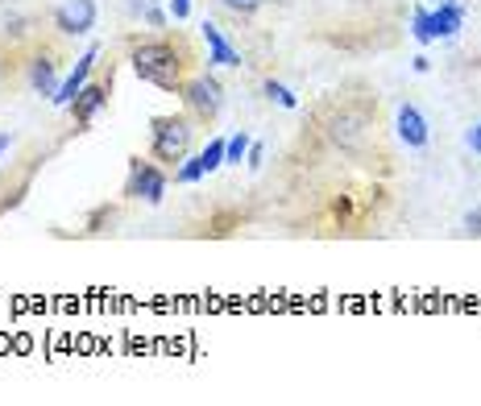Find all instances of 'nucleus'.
<instances>
[{
	"label": "nucleus",
	"instance_id": "14",
	"mask_svg": "<svg viewBox=\"0 0 481 406\" xmlns=\"http://www.w3.org/2000/svg\"><path fill=\"white\" fill-rule=\"evenodd\" d=\"M249 137H245V133H232L229 142H224V162H229V166H240V158L249 154Z\"/></svg>",
	"mask_w": 481,
	"mask_h": 406
},
{
	"label": "nucleus",
	"instance_id": "22",
	"mask_svg": "<svg viewBox=\"0 0 481 406\" xmlns=\"http://www.w3.org/2000/svg\"><path fill=\"white\" fill-rule=\"evenodd\" d=\"M465 228H469L473 237H481V207H473V212L465 215Z\"/></svg>",
	"mask_w": 481,
	"mask_h": 406
},
{
	"label": "nucleus",
	"instance_id": "16",
	"mask_svg": "<svg viewBox=\"0 0 481 406\" xmlns=\"http://www.w3.org/2000/svg\"><path fill=\"white\" fill-rule=\"evenodd\" d=\"M262 92H265V100H274V104H282V108H295V104H299V96H295L290 87L274 84V79H265V84H262Z\"/></svg>",
	"mask_w": 481,
	"mask_h": 406
},
{
	"label": "nucleus",
	"instance_id": "1",
	"mask_svg": "<svg viewBox=\"0 0 481 406\" xmlns=\"http://www.w3.org/2000/svg\"><path fill=\"white\" fill-rule=\"evenodd\" d=\"M129 62L137 71V79L162 87V92H179L187 84V50H183V42H170V37L133 42Z\"/></svg>",
	"mask_w": 481,
	"mask_h": 406
},
{
	"label": "nucleus",
	"instance_id": "15",
	"mask_svg": "<svg viewBox=\"0 0 481 406\" xmlns=\"http://www.w3.org/2000/svg\"><path fill=\"white\" fill-rule=\"evenodd\" d=\"M204 175H208V170H204V158L195 154V158H187V162L175 170V183H183V187H187V183H200Z\"/></svg>",
	"mask_w": 481,
	"mask_h": 406
},
{
	"label": "nucleus",
	"instance_id": "11",
	"mask_svg": "<svg viewBox=\"0 0 481 406\" xmlns=\"http://www.w3.org/2000/svg\"><path fill=\"white\" fill-rule=\"evenodd\" d=\"M465 25V4L461 0H444L440 9L432 12V37L440 42V37H452Z\"/></svg>",
	"mask_w": 481,
	"mask_h": 406
},
{
	"label": "nucleus",
	"instance_id": "6",
	"mask_svg": "<svg viewBox=\"0 0 481 406\" xmlns=\"http://www.w3.org/2000/svg\"><path fill=\"white\" fill-rule=\"evenodd\" d=\"M96 59H100V46H92V50L84 54V59L75 62V71L67 75V79H62L59 87H54V96H50V104H59V108L71 104V100L79 96V87H84L87 79H92V71H96Z\"/></svg>",
	"mask_w": 481,
	"mask_h": 406
},
{
	"label": "nucleus",
	"instance_id": "23",
	"mask_svg": "<svg viewBox=\"0 0 481 406\" xmlns=\"http://www.w3.org/2000/svg\"><path fill=\"white\" fill-rule=\"evenodd\" d=\"M465 142H469V150H473V154H481V120H477V125H473L469 133H465Z\"/></svg>",
	"mask_w": 481,
	"mask_h": 406
},
{
	"label": "nucleus",
	"instance_id": "21",
	"mask_svg": "<svg viewBox=\"0 0 481 406\" xmlns=\"http://www.w3.org/2000/svg\"><path fill=\"white\" fill-rule=\"evenodd\" d=\"M245 158H249V166H253V170H262V158H265V145H262V142H253V145H249V154H245Z\"/></svg>",
	"mask_w": 481,
	"mask_h": 406
},
{
	"label": "nucleus",
	"instance_id": "5",
	"mask_svg": "<svg viewBox=\"0 0 481 406\" xmlns=\"http://www.w3.org/2000/svg\"><path fill=\"white\" fill-rule=\"evenodd\" d=\"M54 25L59 34H92L96 29V0H67L54 9Z\"/></svg>",
	"mask_w": 481,
	"mask_h": 406
},
{
	"label": "nucleus",
	"instance_id": "4",
	"mask_svg": "<svg viewBox=\"0 0 481 406\" xmlns=\"http://www.w3.org/2000/svg\"><path fill=\"white\" fill-rule=\"evenodd\" d=\"M125 195H129V199H145V203H162V195H167V170L158 166V162H142V158H133Z\"/></svg>",
	"mask_w": 481,
	"mask_h": 406
},
{
	"label": "nucleus",
	"instance_id": "9",
	"mask_svg": "<svg viewBox=\"0 0 481 406\" xmlns=\"http://www.w3.org/2000/svg\"><path fill=\"white\" fill-rule=\"evenodd\" d=\"M328 137H332V145H340V150H357L361 137H365V120L353 117V112H337V117L328 120Z\"/></svg>",
	"mask_w": 481,
	"mask_h": 406
},
{
	"label": "nucleus",
	"instance_id": "17",
	"mask_svg": "<svg viewBox=\"0 0 481 406\" xmlns=\"http://www.w3.org/2000/svg\"><path fill=\"white\" fill-rule=\"evenodd\" d=\"M129 9H133V12H142V17H145L150 25H154V29H162V25H167V12L158 9L154 0H129Z\"/></svg>",
	"mask_w": 481,
	"mask_h": 406
},
{
	"label": "nucleus",
	"instance_id": "8",
	"mask_svg": "<svg viewBox=\"0 0 481 406\" xmlns=\"http://www.w3.org/2000/svg\"><path fill=\"white\" fill-rule=\"evenodd\" d=\"M104 104H109V84H84V87H79V96H75L67 108L75 112V125H84V129H87Z\"/></svg>",
	"mask_w": 481,
	"mask_h": 406
},
{
	"label": "nucleus",
	"instance_id": "2",
	"mask_svg": "<svg viewBox=\"0 0 481 406\" xmlns=\"http://www.w3.org/2000/svg\"><path fill=\"white\" fill-rule=\"evenodd\" d=\"M192 133H195L192 117H154V125H150V154L158 162L175 166V162H183L192 154Z\"/></svg>",
	"mask_w": 481,
	"mask_h": 406
},
{
	"label": "nucleus",
	"instance_id": "20",
	"mask_svg": "<svg viewBox=\"0 0 481 406\" xmlns=\"http://www.w3.org/2000/svg\"><path fill=\"white\" fill-rule=\"evenodd\" d=\"M170 17L175 21H187L192 17V0H170Z\"/></svg>",
	"mask_w": 481,
	"mask_h": 406
},
{
	"label": "nucleus",
	"instance_id": "13",
	"mask_svg": "<svg viewBox=\"0 0 481 406\" xmlns=\"http://www.w3.org/2000/svg\"><path fill=\"white\" fill-rule=\"evenodd\" d=\"M411 34H415V42H420V46H432V42H436V37H432V12H428V9H415Z\"/></svg>",
	"mask_w": 481,
	"mask_h": 406
},
{
	"label": "nucleus",
	"instance_id": "18",
	"mask_svg": "<svg viewBox=\"0 0 481 406\" xmlns=\"http://www.w3.org/2000/svg\"><path fill=\"white\" fill-rule=\"evenodd\" d=\"M200 158H204V170H208V175H212V170H220V166H224V142L216 137V142L208 145Z\"/></svg>",
	"mask_w": 481,
	"mask_h": 406
},
{
	"label": "nucleus",
	"instance_id": "3",
	"mask_svg": "<svg viewBox=\"0 0 481 406\" xmlns=\"http://www.w3.org/2000/svg\"><path fill=\"white\" fill-rule=\"evenodd\" d=\"M179 96L187 100V108H192L200 120H212L224 108V87H220L216 75H195V79H187V84L179 87Z\"/></svg>",
	"mask_w": 481,
	"mask_h": 406
},
{
	"label": "nucleus",
	"instance_id": "12",
	"mask_svg": "<svg viewBox=\"0 0 481 406\" xmlns=\"http://www.w3.org/2000/svg\"><path fill=\"white\" fill-rule=\"evenodd\" d=\"M29 84H34V92H42V96H54V87H59V71H54V62L50 59L29 62Z\"/></svg>",
	"mask_w": 481,
	"mask_h": 406
},
{
	"label": "nucleus",
	"instance_id": "19",
	"mask_svg": "<svg viewBox=\"0 0 481 406\" xmlns=\"http://www.w3.org/2000/svg\"><path fill=\"white\" fill-rule=\"evenodd\" d=\"M224 9H232V12H257L265 4V0H220Z\"/></svg>",
	"mask_w": 481,
	"mask_h": 406
},
{
	"label": "nucleus",
	"instance_id": "24",
	"mask_svg": "<svg viewBox=\"0 0 481 406\" xmlns=\"http://www.w3.org/2000/svg\"><path fill=\"white\" fill-rule=\"evenodd\" d=\"M9 145H12V137H9V133H0V158H4V150H9Z\"/></svg>",
	"mask_w": 481,
	"mask_h": 406
},
{
	"label": "nucleus",
	"instance_id": "7",
	"mask_svg": "<svg viewBox=\"0 0 481 406\" xmlns=\"http://www.w3.org/2000/svg\"><path fill=\"white\" fill-rule=\"evenodd\" d=\"M395 129H398V137H403L407 150H423V145H428V120H423V112L415 104H398Z\"/></svg>",
	"mask_w": 481,
	"mask_h": 406
},
{
	"label": "nucleus",
	"instance_id": "10",
	"mask_svg": "<svg viewBox=\"0 0 481 406\" xmlns=\"http://www.w3.org/2000/svg\"><path fill=\"white\" fill-rule=\"evenodd\" d=\"M200 34H204V42H208V62H216V67H240V54L229 46V37L220 34V25L204 21Z\"/></svg>",
	"mask_w": 481,
	"mask_h": 406
}]
</instances>
